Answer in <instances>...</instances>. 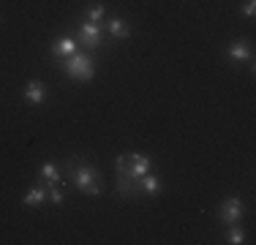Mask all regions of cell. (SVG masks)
Instances as JSON below:
<instances>
[{
	"mask_svg": "<svg viewBox=\"0 0 256 245\" xmlns=\"http://www.w3.org/2000/svg\"><path fill=\"white\" fill-rule=\"evenodd\" d=\"M63 71H66V76L76 79V82H90V79H93V74H96V66H93V58H90V54L74 52L68 60H66Z\"/></svg>",
	"mask_w": 256,
	"mask_h": 245,
	"instance_id": "1",
	"label": "cell"
},
{
	"mask_svg": "<svg viewBox=\"0 0 256 245\" xmlns=\"http://www.w3.org/2000/svg\"><path fill=\"white\" fill-rule=\"evenodd\" d=\"M74 186L82 194L88 196H98L101 194V180H98V172L93 166H76L74 169Z\"/></svg>",
	"mask_w": 256,
	"mask_h": 245,
	"instance_id": "2",
	"label": "cell"
},
{
	"mask_svg": "<svg viewBox=\"0 0 256 245\" xmlns=\"http://www.w3.org/2000/svg\"><path fill=\"white\" fill-rule=\"evenodd\" d=\"M153 169V161H150L148 156H142V152H128V177H134V180H142L148 172Z\"/></svg>",
	"mask_w": 256,
	"mask_h": 245,
	"instance_id": "3",
	"label": "cell"
},
{
	"mask_svg": "<svg viewBox=\"0 0 256 245\" xmlns=\"http://www.w3.org/2000/svg\"><path fill=\"white\" fill-rule=\"evenodd\" d=\"M218 218H221L224 224H237V220L242 218V202L234 199V196L224 199L221 207H218Z\"/></svg>",
	"mask_w": 256,
	"mask_h": 245,
	"instance_id": "4",
	"label": "cell"
},
{
	"mask_svg": "<svg viewBox=\"0 0 256 245\" xmlns=\"http://www.w3.org/2000/svg\"><path fill=\"white\" fill-rule=\"evenodd\" d=\"M25 101L33 104V106H38V104L46 101V84L41 82V79H30L28 88H25Z\"/></svg>",
	"mask_w": 256,
	"mask_h": 245,
	"instance_id": "5",
	"label": "cell"
},
{
	"mask_svg": "<svg viewBox=\"0 0 256 245\" xmlns=\"http://www.w3.org/2000/svg\"><path fill=\"white\" fill-rule=\"evenodd\" d=\"M79 38H82V44H88L90 49H96L101 44V24L98 22H84L82 30H79Z\"/></svg>",
	"mask_w": 256,
	"mask_h": 245,
	"instance_id": "6",
	"label": "cell"
},
{
	"mask_svg": "<svg viewBox=\"0 0 256 245\" xmlns=\"http://www.w3.org/2000/svg\"><path fill=\"white\" fill-rule=\"evenodd\" d=\"M229 58L234 63H254V52L248 41H232L229 44Z\"/></svg>",
	"mask_w": 256,
	"mask_h": 245,
	"instance_id": "7",
	"label": "cell"
},
{
	"mask_svg": "<svg viewBox=\"0 0 256 245\" xmlns=\"http://www.w3.org/2000/svg\"><path fill=\"white\" fill-rule=\"evenodd\" d=\"M74 52H76V41L71 38V36H60V38L52 44V54H54V58H71Z\"/></svg>",
	"mask_w": 256,
	"mask_h": 245,
	"instance_id": "8",
	"label": "cell"
},
{
	"mask_svg": "<svg viewBox=\"0 0 256 245\" xmlns=\"http://www.w3.org/2000/svg\"><path fill=\"white\" fill-rule=\"evenodd\" d=\"M46 196H50V191H46L44 186H36V188H30V191L22 196V204L38 207V204H44V202H46Z\"/></svg>",
	"mask_w": 256,
	"mask_h": 245,
	"instance_id": "9",
	"label": "cell"
},
{
	"mask_svg": "<svg viewBox=\"0 0 256 245\" xmlns=\"http://www.w3.org/2000/svg\"><path fill=\"white\" fill-rule=\"evenodd\" d=\"M136 182H139V191L148 194V196H158V194H161V180H158L156 174H150V172L142 177V180H136Z\"/></svg>",
	"mask_w": 256,
	"mask_h": 245,
	"instance_id": "10",
	"label": "cell"
},
{
	"mask_svg": "<svg viewBox=\"0 0 256 245\" xmlns=\"http://www.w3.org/2000/svg\"><path fill=\"white\" fill-rule=\"evenodd\" d=\"M109 33H112L114 38H128V36H131V30H128L126 20H120V16H112V20H109Z\"/></svg>",
	"mask_w": 256,
	"mask_h": 245,
	"instance_id": "11",
	"label": "cell"
},
{
	"mask_svg": "<svg viewBox=\"0 0 256 245\" xmlns=\"http://www.w3.org/2000/svg\"><path fill=\"white\" fill-rule=\"evenodd\" d=\"M134 177H128V174H118V194L120 196H131V194H136L139 191V186H134Z\"/></svg>",
	"mask_w": 256,
	"mask_h": 245,
	"instance_id": "12",
	"label": "cell"
},
{
	"mask_svg": "<svg viewBox=\"0 0 256 245\" xmlns=\"http://www.w3.org/2000/svg\"><path fill=\"white\" fill-rule=\"evenodd\" d=\"M38 174L44 177V180L50 182V186H58V182H60V172H58V166H54V164H50V161H46V164H41Z\"/></svg>",
	"mask_w": 256,
	"mask_h": 245,
	"instance_id": "13",
	"label": "cell"
},
{
	"mask_svg": "<svg viewBox=\"0 0 256 245\" xmlns=\"http://www.w3.org/2000/svg\"><path fill=\"white\" fill-rule=\"evenodd\" d=\"M104 14H106V11H104V6L96 3V6H90V8H88V14H84V16H88V22H98L101 24Z\"/></svg>",
	"mask_w": 256,
	"mask_h": 245,
	"instance_id": "14",
	"label": "cell"
},
{
	"mask_svg": "<svg viewBox=\"0 0 256 245\" xmlns=\"http://www.w3.org/2000/svg\"><path fill=\"white\" fill-rule=\"evenodd\" d=\"M226 242H232V245H240V242H246V234H242V229H237V226H232V229H229V234H226Z\"/></svg>",
	"mask_w": 256,
	"mask_h": 245,
	"instance_id": "15",
	"label": "cell"
},
{
	"mask_svg": "<svg viewBox=\"0 0 256 245\" xmlns=\"http://www.w3.org/2000/svg\"><path fill=\"white\" fill-rule=\"evenodd\" d=\"M46 199H50L52 204H63V199H66V196H63V191H60L58 186H50V196H46Z\"/></svg>",
	"mask_w": 256,
	"mask_h": 245,
	"instance_id": "16",
	"label": "cell"
},
{
	"mask_svg": "<svg viewBox=\"0 0 256 245\" xmlns=\"http://www.w3.org/2000/svg\"><path fill=\"white\" fill-rule=\"evenodd\" d=\"M114 169H118V174H126V172H128V152L118 156V161H114Z\"/></svg>",
	"mask_w": 256,
	"mask_h": 245,
	"instance_id": "17",
	"label": "cell"
},
{
	"mask_svg": "<svg viewBox=\"0 0 256 245\" xmlns=\"http://www.w3.org/2000/svg\"><path fill=\"white\" fill-rule=\"evenodd\" d=\"M242 14H246V16H254V14H256V3H254V0H248V3H246Z\"/></svg>",
	"mask_w": 256,
	"mask_h": 245,
	"instance_id": "18",
	"label": "cell"
}]
</instances>
